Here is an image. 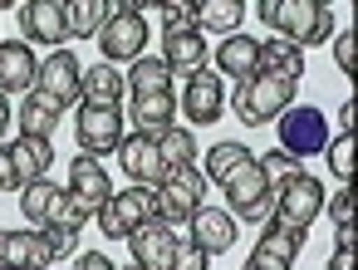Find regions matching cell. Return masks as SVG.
<instances>
[{
    "label": "cell",
    "instance_id": "cell-1",
    "mask_svg": "<svg viewBox=\"0 0 358 270\" xmlns=\"http://www.w3.org/2000/svg\"><path fill=\"white\" fill-rule=\"evenodd\" d=\"M255 15L275 30V40H285L294 50L334 40V6H324V0H260Z\"/></svg>",
    "mask_w": 358,
    "mask_h": 270
},
{
    "label": "cell",
    "instance_id": "cell-2",
    "mask_svg": "<svg viewBox=\"0 0 358 270\" xmlns=\"http://www.w3.org/2000/svg\"><path fill=\"white\" fill-rule=\"evenodd\" d=\"M231 104H236V118H241L245 128H260V123H275V118L294 104V84H285V79H265V74H250V79L236 84Z\"/></svg>",
    "mask_w": 358,
    "mask_h": 270
},
{
    "label": "cell",
    "instance_id": "cell-3",
    "mask_svg": "<svg viewBox=\"0 0 358 270\" xmlns=\"http://www.w3.org/2000/svg\"><path fill=\"white\" fill-rule=\"evenodd\" d=\"M221 187H226L231 216L255 221V226H265V221H270V211H275V192H270V182H265V172H260V157H245L236 172H226V177H221Z\"/></svg>",
    "mask_w": 358,
    "mask_h": 270
},
{
    "label": "cell",
    "instance_id": "cell-4",
    "mask_svg": "<svg viewBox=\"0 0 358 270\" xmlns=\"http://www.w3.org/2000/svg\"><path fill=\"white\" fill-rule=\"evenodd\" d=\"M20 211H25V221H35V226H69V231H79L84 221H94V211H84L69 192H59L55 182H30V187H20Z\"/></svg>",
    "mask_w": 358,
    "mask_h": 270
},
{
    "label": "cell",
    "instance_id": "cell-5",
    "mask_svg": "<svg viewBox=\"0 0 358 270\" xmlns=\"http://www.w3.org/2000/svg\"><path fill=\"white\" fill-rule=\"evenodd\" d=\"M201 206H206V177H201V167H172L157 182V216L167 226H187Z\"/></svg>",
    "mask_w": 358,
    "mask_h": 270
},
{
    "label": "cell",
    "instance_id": "cell-6",
    "mask_svg": "<svg viewBox=\"0 0 358 270\" xmlns=\"http://www.w3.org/2000/svg\"><path fill=\"white\" fill-rule=\"evenodd\" d=\"M275 128H280V152H289L294 162L329 148V118L319 108H309V104H289L275 118Z\"/></svg>",
    "mask_w": 358,
    "mask_h": 270
},
{
    "label": "cell",
    "instance_id": "cell-7",
    "mask_svg": "<svg viewBox=\"0 0 358 270\" xmlns=\"http://www.w3.org/2000/svg\"><path fill=\"white\" fill-rule=\"evenodd\" d=\"M143 45H148V20H143V6H113L103 30H99V50L108 64L118 59H143Z\"/></svg>",
    "mask_w": 358,
    "mask_h": 270
},
{
    "label": "cell",
    "instance_id": "cell-8",
    "mask_svg": "<svg viewBox=\"0 0 358 270\" xmlns=\"http://www.w3.org/2000/svg\"><path fill=\"white\" fill-rule=\"evenodd\" d=\"M319 211H324V182L304 172V177H294L289 187L275 192V211H270V221H280V226H289V231H309Z\"/></svg>",
    "mask_w": 358,
    "mask_h": 270
},
{
    "label": "cell",
    "instance_id": "cell-9",
    "mask_svg": "<svg viewBox=\"0 0 358 270\" xmlns=\"http://www.w3.org/2000/svg\"><path fill=\"white\" fill-rule=\"evenodd\" d=\"M74 133H79V148L89 157L118 152V143H123V108H113V104H79Z\"/></svg>",
    "mask_w": 358,
    "mask_h": 270
},
{
    "label": "cell",
    "instance_id": "cell-10",
    "mask_svg": "<svg viewBox=\"0 0 358 270\" xmlns=\"http://www.w3.org/2000/svg\"><path fill=\"white\" fill-rule=\"evenodd\" d=\"M79 79H84V64L69 50H50L40 59V69H35V94H45L59 108H69V104H79Z\"/></svg>",
    "mask_w": 358,
    "mask_h": 270
},
{
    "label": "cell",
    "instance_id": "cell-11",
    "mask_svg": "<svg viewBox=\"0 0 358 270\" xmlns=\"http://www.w3.org/2000/svg\"><path fill=\"white\" fill-rule=\"evenodd\" d=\"M128 241H133V260H138L143 270H172V255H177V246H182L177 226H167L162 216H157V221L133 226V231H128Z\"/></svg>",
    "mask_w": 358,
    "mask_h": 270
},
{
    "label": "cell",
    "instance_id": "cell-12",
    "mask_svg": "<svg viewBox=\"0 0 358 270\" xmlns=\"http://www.w3.org/2000/svg\"><path fill=\"white\" fill-rule=\"evenodd\" d=\"M299 246H304V231H289L280 221H265V231H260L245 270H289L294 255H299Z\"/></svg>",
    "mask_w": 358,
    "mask_h": 270
},
{
    "label": "cell",
    "instance_id": "cell-13",
    "mask_svg": "<svg viewBox=\"0 0 358 270\" xmlns=\"http://www.w3.org/2000/svg\"><path fill=\"white\" fill-rule=\"evenodd\" d=\"M20 30H25V45H50V50H64L69 40V15L59 0H30L20 10Z\"/></svg>",
    "mask_w": 358,
    "mask_h": 270
},
{
    "label": "cell",
    "instance_id": "cell-14",
    "mask_svg": "<svg viewBox=\"0 0 358 270\" xmlns=\"http://www.w3.org/2000/svg\"><path fill=\"white\" fill-rule=\"evenodd\" d=\"M69 197H74L84 211H99V206L113 197V182H108V172H103L99 157L79 152V157L69 162Z\"/></svg>",
    "mask_w": 358,
    "mask_h": 270
},
{
    "label": "cell",
    "instance_id": "cell-15",
    "mask_svg": "<svg viewBox=\"0 0 358 270\" xmlns=\"http://www.w3.org/2000/svg\"><path fill=\"white\" fill-rule=\"evenodd\" d=\"M50 246L40 231H0V270H50Z\"/></svg>",
    "mask_w": 358,
    "mask_h": 270
},
{
    "label": "cell",
    "instance_id": "cell-16",
    "mask_svg": "<svg viewBox=\"0 0 358 270\" xmlns=\"http://www.w3.org/2000/svg\"><path fill=\"white\" fill-rule=\"evenodd\" d=\"M118 162H123L128 182H143V187H157V182L167 177V162H162L157 143H152V138H138V133L118 143Z\"/></svg>",
    "mask_w": 358,
    "mask_h": 270
},
{
    "label": "cell",
    "instance_id": "cell-17",
    "mask_svg": "<svg viewBox=\"0 0 358 270\" xmlns=\"http://www.w3.org/2000/svg\"><path fill=\"white\" fill-rule=\"evenodd\" d=\"M221 104H226L221 79H216L211 69H196V74L187 79V94H182V113H187L192 123H216V118H221Z\"/></svg>",
    "mask_w": 358,
    "mask_h": 270
},
{
    "label": "cell",
    "instance_id": "cell-18",
    "mask_svg": "<svg viewBox=\"0 0 358 270\" xmlns=\"http://www.w3.org/2000/svg\"><path fill=\"white\" fill-rule=\"evenodd\" d=\"M35 69H40V59L25 40H0V94L6 99L20 89H35Z\"/></svg>",
    "mask_w": 358,
    "mask_h": 270
},
{
    "label": "cell",
    "instance_id": "cell-19",
    "mask_svg": "<svg viewBox=\"0 0 358 270\" xmlns=\"http://www.w3.org/2000/svg\"><path fill=\"white\" fill-rule=\"evenodd\" d=\"M162 64L172 69V74H196V69H206V35L201 30H167L162 35Z\"/></svg>",
    "mask_w": 358,
    "mask_h": 270
},
{
    "label": "cell",
    "instance_id": "cell-20",
    "mask_svg": "<svg viewBox=\"0 0 358 270\" xmlns=\"http://www.w3.org/2000/svg\"><path fill=\"white\" fill-rule=\"evenodd\" d=\"M177 104H172V94H133V133L138 138H162V133H172L177 123Z\"/></svg>",
    "mask_w": 358,
    "mask_h": 270
},
{
    "label": "cell",
    "instance_id": "cell-21",
    "mask_svg": "<svg viewBox=\"0 0 358 270\" xmlns=\"http://www.w3.org/2000/svg\"><path fill=\"white\" fill-rule=\"evenodd\" d=\"M187 226H192V246H201L206 255H221V250H231V246H236V216H231V211L201 206Z\"/></svg>",
    "mask_w": 358,
    "mask_h": 270
},
{
    "label": "cell",
    "instance_id": "cell-22",
    "mask_svg": "<svg viewBox=\"0 0 358 270\" xmlns=\"http://www.w3.org/2000/svg\"><path fill=\"white\" fill-rule=\"evenodd\" d=\"M108 211H113V221H118V226H123V236H128L133 226L157 221V187L133 182L128 192H113V197H108Z\"/></svg>",
    "mask_w": 358,
    "mask_h": 270
},
{
    "label": "cell",
    "instance_id": "cell-23",
    "mask_svg": "<svg viewBox=\"0 0 358 270\" xmlns=\"http://www.w3.org/2000/svg\"><path fill=\"white\" fill-rule=\"evenodd\" d=\"M255 74L299 84V74H304V50L285 45V40H265V45H255Z\"/></svg>",
    "mask_w": 358,
    "mask_h": 270
},
{
    "label": "cell",
    "instance_id": "cell-24",
    "mask_svg": "<svg viewBox=\"0 0 358 270\" xmlns=\"http://www.w3.org/2000/svg\"><path fill=\"white\" fill-rule=\"evenodd\" d=\"M10 162H15V187H30V182H40V177L50 172L55 143H45V138H15Z\"/></svg>",
    "mask_w": 358,
    "mask_h": 270
},
{
    "label": "cell",
    "instance_id": "cell-25",
    "mask_svg": "<svg viewBox=\"0 0 358 270\" xmlns=\"http://www.w3.org/2000/svg\"><path fill=\"white\" fill-rule=\"evenodd\" d=\"M123 94H128V74H118L113 64H94V69H84V79H79V99L84 104H123Z\"/></svg>",
    "mask_w": 358,
    "mask_h": 270
},
{
    "label": "cell",
    "instance_id": "cell-26",
    "mask_svg": "<svg viewBox=\"0 0 358 270\" xmlns=\"http://www.w3.org/2000/svg\"><path fill=\"white\" fill-rule=\"evenodd\" d=\"M59 104H50L45 94H30L25 104H20V113H15V123H20V138H45V143H55V128H59Z\"/></svg>",
    "mask_w": 358,
    "mask_h": 270
},
{
    "label": "cell",
    "instance_id": "cell-27",
    "mask_svg": "<svg viewBox=\"0 0 358 270\" xmlns=\"http://www.w3.org/2000/svg\"><path fill=\"white\" fill-rule=\"evenodd\" d=\"M216 74H231L236 84L255 74V40L250 35H226L216 50Z\"/></svg>",
    "mask_w": 358,
    "mask_h": 270
},
{
    "label": "cell",
    "instance_id": "cell-28",
    "mask_svg": "<svg viewBox=\"0 0 358 270\" xmlns=\"http://www.w3.org/2000/svg\"><path fill=\"white\" fill-rule=\"evenodd\" d=\"M108 0H74V6H64V15H69V40H94L99 30H103V20H108Z\"/></svg>",
    "mask_w": 358,
    "mask_h": 270
},
{
    "label": "cell",
    "instance_id": "cell-29",
    "mask_svg": "<svg viewBox=\"0 0 358 270\" xmlns=\"http://www.w3.org/2000/svg\"><path fill=\"white\" fill-rule=\"evenodd\" d=\"M245 157H250V148H245V143H236V138H226V143H216V148L206 152L201 177H206V182H221V177H226V172H236Z\"/></svg>",
    "mask_w": 358,
    "mask_h": 270
},
{
    "label": "cell",
    "instance_id": "cell-30",
    "mask_svg": "<svg viewBox=\"0 0 358 270\" xmlns=\"http://www.w3.org/2000/svg\"><path fill=\"white\" fill-rule=\"evenodd\" d=\"M245 15L241 0H206V6H196V30H236Z\"/></svg>",
    "mask_w": 358,
    "mask_h": 270
},
{
    "label": "cell",
    "instance_id": "cell-31",
    "mask_svg": "<svg viewBox=\"0 0 358 270\" xmlns=\"http://www.w3.org/2000/svg\"><path fill=\"white\" fill-rule=\"evenodd\" d=\"M133 94H172V69L162 59H133Z\"/></svg>",
    "mask_w": 358,
    "mask_h": 270
},
{
    "label": "cell",
    "instance_id": "cell-32",
    "mask_svg": "<svg viewBox=\"0 0 358 270\" xmlns=\"http://www.w3.org/2000/svg\"><path fill=\"white\" fill-rule=\"evenodd\" d=\"M157 152H162L167 172H172V167H196V138H192L187 128L162 133V138H157Z\"/></svg>",
    "mask_w": 358,
    "mask_h": 270
},
{
    "label": "cell",
    "instance_id": "cell-33",
    "mask_svg": "<svg viewBox=\"0 0 358 270\" xmlns=\"http://www.w3.org/2000/svg\"><path fill=\"white\" fill-rule=\"evenodd\" d=\"M260 172H265L270 192H280V187H289L294 177H304V167H299L289 152H265V157H260Z\"/></svg>",
    "mask_w": 358,
    "mask_h": 270
},
{
    "label": "cell",
    "instance_id": "cell-34",
    "mask_svg": "<svg viewBox=\"0 0 358 270\" xmlns=\"http://www.w3.org/2000/svg\"><path fill=\"white\" fill-rule=\"evenodd\" d=\"M324 157H329V167H334V177H338V182H348V177H353V138H348V133H338V138L329 143V152H324Z\"/></svg>",
    "mask_w": 358,
    "mask_h": 270
},
{
    "label": "cell",
    "instance_id": "cell-35",
    "mask_svg": "<svg viewBox=\"0 0 358 270\" xmlns=\"http://www.w3.org/2000/svg\"><path fill=\"white\" fill-rule=\"evenodd\" d=\"M40 236H45V246H50V260H64V255H74V246H79V231H69V226H45Z\"/></svg>",
    "mask_w": 358,
    "mask_h": 270
},
{
    "label": "cell",
    "instance_id": "cell-36",
    "mask_svg": "<svg viewBox=\"0 0 358 270\" xmlns=\"http://www.w3.org/2000/svg\"><path fill=\"white\" fill-rule=\"evenodd\" d=\"M162 20H167V30H196V6L172 0V6H162Z\"/></svg>",
    "mask_w": 358,
    "mask_h": 270
},
{
    "label": "cell",
    "instance_id": "cell-37",
    "mask_svg": "<svg viewBox=\"0 0 358 270\" xmlns=\"http://www.w3.org/2000/svg\"><path fill=\"white\" fill-rule=\"evenodd\" d=\"M329 216H334V231H353V192H334Z\"/></svg>",
    "mask_w": 358,
    "mask_h": 270
},
{
    "label": "cell",
    "instance_id": "cell-38",
    "mask_svg": "<svg viewBox=\"0 0 358 270\" xmlns=\"http://www.w3.org/2000/svg\"><path fill=\"white\" fill-rule=\"evenodd\" d=\"M206 265H211V255L201 246H192V241H182L177 255H172V270H206Z\"/></svg>",
    "mask_w": 358,
    "mask_h": 270
},
{
    "label": "cell",
    "instance_id": "cell-39",
    "mask_svg": "<svg viewBox=\"0 0 358 270\" xmlns=\"http://www.w3.org/2000/svg\"><path fill=\"white\" fill-rule=\"evenodd\" d=\"M329 270H353V231H338V250H334Z\"/></svg>",
    "mask_w": 358,
    "mask_h": 270
},
{
    "label": "cell",
    "instance_id": "cell-40",
    "mask_svg": "<svg viewBox=\"0 0 358 270\" xmlns=\"http://www.w3.org/2000/svg\"><path fill=\"white\" fill-rule=\"evenodd\" d=\"M334 59L343 74H353V35H334Z\"/></svg>",
    "mask_w": 358,
    "mask_h": 270
},
{
    "label": "cell",
    "instance_id": "cell-41",
    "mask_svg": "<svg viewBox=\"0 0 358 270\" xmlns=\"http://www.w3.org/2000/svg\"><path fill=\"white\" fill-rule=\"evenodd\" d=\"M15 187V162H10V148H0V192Z\"/></svg>",
    "mask_w": 358,
    "mask_h": 270
},
{
    "label": "cell",
    "instance_id": "cell-42",
    "mask_svg": "<svg viewBox=\"0 0 358 270\" xmlns=\"http://www.w3.org/2000/svg\"><path fill=\"white\" fill-rule=\"evenodd\" d=\"M74 270H113V260H108V255H99V250H89V255H79V260H74Z\"/></svg>",
    "mask_w": 358,
    "mask_h": 270
},
{
    "label": "cell",
    "instance_id": "cell-43",
    "mask_svg": "<svg viewBox=\"0 0 358 270\" xmlns=\"http://www.w3.org/2000/svg\"><path fill=\"white\" fill-rule=\"evenodd\" d=\"M353 113H358V108H353V99H348V104H343V108H338V128H343V133H348V128H353Z\"/></svg>",
    "mask_w": 358,
    "mask_h": 270
},
{
    "label": "cell",
    "instance_id": "cell-44",
    "mask_svg": "<svg viewBox=\"0 0 358 270\" xmlns=\"http://www.w3.org/2000/svg\"><path fill=\"white\" fill-rule=\"evenodd\" d=\"M6 128H10V99L0 94V133H6Z\"/></svg>",
    "mask_w": 358,
    "mask_h": 270
},
{
    "label": "cell",
    "instance_id": "cell-45",
    "mask_svg": "<svg viewBox=\"0 0 358 270\" xmlns=\"http://www.w3.org/2000/svg\"><path fill=\"white\" fill-rule=\"evenodd\" d=\"M128 270H143V265H128Z\"/></svg>",
    "mask_w": 358,
    "mask_h": 270
}]
</instances>
